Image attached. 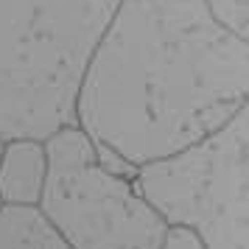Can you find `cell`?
I'll return each instance as SVG.
<instances>
[{
	"mask_svg": "<svg viewBox=\"0 0 249 249\" xmlns=\"http://www.w3.org/2000/svg\"><path fill=\"white\" fill-rule=\"evenodd\" d=\"M249 48L204 0H121L84 70L76 126L115 174L196 146L247 107Z\"/></svg>",
	"mask_w": 249,
	"mask_h": 249,
	"instance_id": "6da1fadb",
	"label": "cell"
},
{
	"mask_svg": "<svg viewBox=\"0 0 249 249\" xmlns=\"http://www.w3.org/2000/svg\"><path fill=\"white\" fill-rule=\"evenodd\" d=\"M121 0H0V140L76 126L84 70Z\"/></svg>",
	"mask_w": 249,
	"mask_h": 249,
	"instance_id": "7a4b0ae2",
	"label": "cell"
},
{
	"mask_svg": "<svg viewBox=\"0 0 249 249\" xmlns=\"http://www.w3.org/2000/svg\"><path fill=\"white\" fill-rule=\"evenodd\" d=\"M42 143L48 174L36 210L70 249H160L168 224L140 196L135 177L107 168L79 126Z\"/></svg>",
	"mask_w": 249,
	"mask_h": 249,
	"instance_id": "3957f363",
	"label": "cell"
},
{
	"mask_svg": "<svg viewBox=\"0 0 249 249\" xmlns=\"http://www.w3.org/2000/svg\"><path fill=\"white\" fill-rule=\"evenodd\" d=\"M247 124L244 107L196 146L135 171L140 196L162 221L193 230L204 249H249Z\"/></svg>",
	"mask_w": 249,
	"mask_h": 249,
	"instance_id": "277c9868",
	"label": "cell"
},
{
	"mask_svg": "<svg viewBox=\"0 0 249 249\" xmlns=\"http://www.w3.org/2000/svg\"><path fill=\"white\" fill-rule=\"evenodd\" d=\"M48 174L42 140H6L0 148V204L36 207Z\"/></svg>",
	"mask_w": 249,
	"mask_h": 249,
	"instance_id": "5b68a950",
	"label": "cell"
},
{
	"mask_svg": "<svg viewBox=\"0 0 249 249\" xmlns=\"http://www.w3.org/2000/svg\"><path fill=\"white\" fill-rule=\"evenodd\" d=\"M0 249H70L36 207L0 204Z\"/></svg>",
	"mask_w": 249,
	"mask_h": 249,
	"instance_id": "8992f818",
	"label": "cell"
},
{
	"mask_svg": "<svg viewBox=\"0 0 249 249\" xmlns=\"http://www.w3.org/2000/svg\"><path fill=\"white\" fill-rule=\"evenodd\" d=\"M215 23L238 39H247V0H204Z\"/></svg>",
	"mask_w": 249,
	"mask_h": 249,
	"instance_id": "52a82bcc",
	"label": "cell"
},
{
	"mask_svg": "<svg viewBox=\"0 0 249 249\" xmlns=\"http://www.w3.org/2000/svg\"><path fill=\"white\" fill-rule=\"evenodd\" d=\"M160 249H204L199 235L188 230V227L179 224H168L165 232H162V241H160Z\"/></svg>",
	"mask_w": 249,
	"mask_h": 249,
	"instance_id": "ba28073f",
	"label": "cell"
},
{
	"mask_svg": "<svg viewBox=\"0 0 249 249\" xmlns=\"http://www.w3.org/2000/svg\"><path fill=\"white\" fill-rule=\"evenodd\" d=\"M0 148H3V140H0Z\"/></svg>",
	"mask_w": 249,
	"mask_h": 249,
	"instance_id": "9c48e42d",
	"label": "cell"
}]
</instances>
